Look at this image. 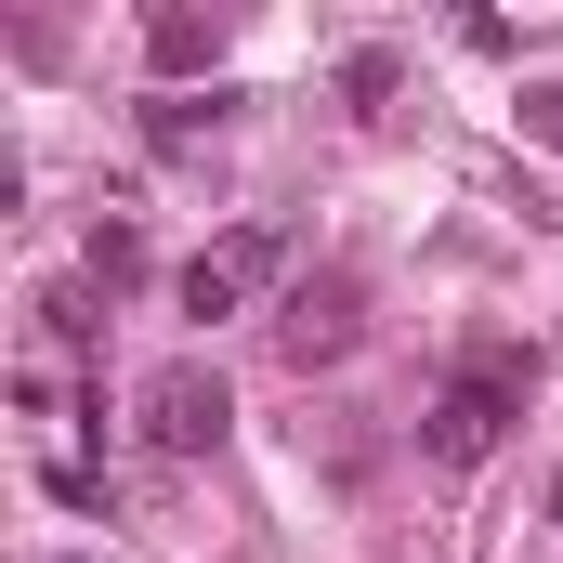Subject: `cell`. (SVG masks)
<instances>
[{
	"instance_id": "cell-8",
	"label": "cell",
	"mask_w": 563,
	"mask_h": 563,
	"mask_svg": "<svg viewBox=\"0 0 563 563\" xmlns=\"http://www.w3.org/2000/svg\"><path fill=\"white\" fill-rule=\"evenodd\" d=\"M144 132H157V144H170V157H184V144H210V132H223V92H210V106H157Z\"/></svg>"
},
{
	"instance_id": "cell-10",
	"label": "cell",
	"mask_w": 563,
	"mask_h": 563,
	"mask_svg": "<svg viewBox=\"0 0 563 563\" xmlns=\"http://www.w3.org/2000/svg\"><path fill=\"white\" fill-rule=\"evenodd\" d=\"M511 119H525V132H538V144H563V79H538V92H525Z\"/></svg>"
},
{
	"instance_id": "cell-4",
	"label": "cell",
	"mask_w": 563,
	"mask_h": 563,
	"mask_svg": "<svg viewBox=\"0 0 563 563\" xmlns=\"http://www.w3.org/2000/svg\"><path fill=\"white\" fill-rule=\"evenodd\" d=\"M144 66H157V79L223 66V13H144Z\"/></svg>"
},
{
	"instance_id": "cell-1",
	"label": "cell",
	"mask_w": 563,
	"mask_h": 563,
	"mask_svg": "<svg viewBox=\"0 0 563 563\" xmlns=\"http://www.w3.org/2000/svg\"><path fill=\"white\" fill-rule=\"evenodd\" d=\"M538 407V354L525 341H472L459 367H445V394H432V420H420V445L445 459V472H472V459H498V432Z\"/></svg>"
},
{
	"instance_id": "cell-6",
	"label": "cell",
	"mask_w": 563,
	"mask_h": 563,
	"mask_svg": "<svg viewBox=\"0 0 563 563\" xmlns=\"http://www.w3.org/2000/svg\"><path fill=\"white\" fill-rule=\"evenodd\" d=\"M79 263H92V288H132V276H144V223H92Z\"/></svg>"
},
{
	"instance_id": "cell-7",
	"label": "cell",
	"mask_w": 563,
	"mask_h": 563,
	"mask_svg": "<svg viewBox=\"0 0 563 563\" xmlns=\"http://www.w3.org/2000/svg\"><path fill=\"white\" fill-rule=\"evenodd\" d=\"M92 328H106V314H92L79 288H53V301H40V341H53V354H92Z\"/></svg>"
},
{
	"instance_id": "cell-2",
	"label": "cell",
	"mask_w": 563,
	"mask_h": 563,
	"mask_svg": "<svg viewBox=\"0 0 563 563\" xmlns=\"http://www.w3.org/2000/svg\"><path fill=\"white\" fill-rule=\"evenodd\" d=\"M288 263H301V236L288 223H236V236H210L184 276H170V301L197 314V328H223V314H250V301H276Z\"/></svg>"
},
{
	"instance_id": "cell-9",
	"label": "cell",
	"mask_w": 563,
	"mask_h": 563,
	"mask_svg": "<svg viewBox=\"0 0 563 563\" xmlns=\"http://www.w3.org/2000/svg\"><path fill=\"white\" fill-rule=\"evenodd\" d=\"M394 92V53H341V106H380Z\"/></svg>"
},
{
	"instance_id": "cell-3",
	"label": "cell",
	"mask_w": 563,
	"mask_h": 563,
	"mask_svg": "<svg viewBox=\"0 0 563 563\" xmlns=\"http://www.w3.org/2000/svg\"><path fill=\"white\" fill-rule=\"evenodd\" d=\"M223 432H236V394H223V367L170 354V367L144 380V445H157V459H210Z\"/></svg>"
},
{
	"instance_id": "cell-5",
	"label": "cell",
	"mask_w": 563,
	"mask_h": 563,
	"mask_svg": "<svg viewBox=\"0 0 563 563\" xmlns=\"http://www.w3.org/2000/svg\"><path fill=\"white\" fill-rule=\"evenodd\" d=\"M341 341H354V288H314V301H288V354H301V367H328Z\"/></svg>"
}]
</instances>
